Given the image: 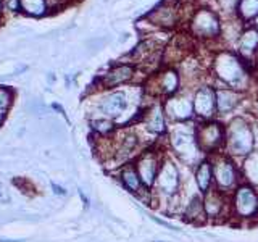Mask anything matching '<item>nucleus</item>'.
<instances>
[{"mask_svg":"<svg viewBox=\"0 0 258 242\" xmlns=\"http://www.w3.org/2000/svg\"><path fill=\"white\" fill-rule=\"evenodd\" d=\"M0 242H24L21 239H0Z\"/></svg>","mask_w":258,"mask_h":242,"instance_id":"nucleus-31","label":"nucleus"},{"mask_svg":"<svg viewBox=\"0 0 258 242\" xmlns=\"http://www.w3.org/2000/svg\"><path fill=\"white\" fill-rule=\"evenodd\" d=\"M20 7L26 13L39 16L45 12V0H20Z\"/></svg>","mask_w":258,"mask_h":242,"instance_id":"nucleus-23","label":"nucleus"},{"mask_svg":"<svg viewBox=\"0 0 258 242\" xmlns=\"http://www.w3.org/2000/svg\"><path fill=\"white\" fill-rule=\"evenodd\" d=\"M91 125H92V129L99 136H107V134H110L113 131V126H115V125H113V121L108 119V118L95 119V121H92Z\"/></svg>","mask_w":258,"mask_h":242,"instance_id":"nucleus-25","label":"nucleus"},{"mask_svg":"<svg viewBox=\"0 0 258 242\" xmlns=\"http://www.w3.org/2000/svg\"><path fill=\"white\" fill-rule=\"evenodd\" d=\"M196 181H197V186L202 192H207L210 189V186H212V181H213V169H212V163L210 161H200L197 169H196Z\"/></svg>","mask_w":258,"mask_h":242,"instance_id":"nucleus-18","label":"nucleus"},{"mask_svg":"<svg viewBox=\"0 0 258 242\" xmlns=\"http://www.w3.org/2000/svg\"><path fill=\"white\" fill-rule=\"evenodd\" d=\"M194 29L200 36H213L218 32V21L210 12H200L194 20Z\"/></svg>","mask_w":258,"mask_h":242,"instance_id":"nucleus-15","label":"nucleus"},{"mask_svg":"<svg viewBox=\"0 0 258 242\" xmlns=\"http://www.w3.org/2000/svg\"><path fill=\"white\" fill-rule=\"evenodd\" d=\"M10 192H8V188L7 184H4L2 181H0V204H10Z\"/></svg>","mask_w":258,"mask_h":242,"instance_id":"nucleus-29","label":"nucleus"},{"mask_svg":"<svg viewBox=\"0 0 258 242\" xmlns=\"http://www.w3.org/2000/svg\"><path fill=\"white\" fill-rule=\"evenodd\" d=\"M177 75L174 71H166L161 75V78L158 79V87H160V92L161 94H173L176 89H177Z\"/></svg>","mask_w":258,"mask_h":242,"instance_id":"nucleus-21","label":"nucleus"},{"mask_svg":"<svg viewBox=\"0 0 258 242\" xmlns=\"http://www.w3.org/2000/svg\"><path fill=\"white\" fill-rule=\"evenodd\" d=\"M181 188V177L179 171L174 165V161L171 160H163L160 161V168L153 183V191L157 194H161L165 197H174Z\"/></svg>","mask_w":258,"mask_h":242,"instance_id":"nucleus-1","label":"nucleus"},{"mask_svg":"<svg viewBox=\"0 0 258 242\" xmlns=\"http://www.w3.org/2000/svg\"><path fill=\"white\" fill-rule=\"evenodd\" d=\"M223 129L220 125L216 123H210L204 125L197 129L196 133V142L200 152H207V153H213L221 147L223 144Z\"/></svg>","mask_w":258,"mask_h":242,"instance_id":"nucleus-4","label":"nucleus"},{"mask_svg":"<svg viewBox=\"0 0 258 242\" xmlns=\"http://www.w3.org/2000/svg\"><path fill=\"white\" fill-rule=\"evenodd\" d=\"M240 13L244 18H252V16L258 15V0H242Z\"/></svg>","mask_w":258,"mask_h":242,"instance_id":"nucleus-27","label":"nucleus"},{"mask_svg":"<svg viewBox=\"0 0 258 242\" xmlns=\"http://www.w3.org/2000/svg\"><path fill=\"white\" fill-rule=\"evenodd\" d=\"M228 147L234 155H248L253 147V136L244 119H234L228 133Z\"/></svg>","mask_w":258,"mask_h":242,"instance_id":"nucleus-2","label":"nucleus"},{"mask_svg":"<svg viewBox=\"0 0 258 242\" xmlns=\"http://www.w3.org/2000/svg\"><path fill=\"white\" fill-rule=\"evenodd\" d=\"M216 108L220 113H228L231 111L239 102V95L234 91H228V89H221L216 92Z\"/></svg>","mask_w":258,"mask_h":242,"instance_id":"nucleus-19","label":"nucleus"},{"mask_svg":"<svg viewBox=\"0 0 258 242\" xmlns=\"http://www.w3.org/2000/svg\"><path fill=\"white\" fill-rule=\"evenodd\" d=\"M0 12H2V0H0Z\"/></svg>","mask_w":258,"mask_h":242,"instance_id":"nucleus-33","label":"nucleus"},{"mask_svg":"<svg viewBox=\"0 0 258 242\" xmlns=\"http://www.w3.org/2000/svg\"><path fill=\"white\" fill-rule=\"evenodd\" d=\"M165 111L169 118L184 121L192 115V102L184 99V97H176V99H169L165 105Z\"/></svg>","mask_w":258,"mask_h":242,"instance_id":"nucleus-12","label":"nucleus"},{"mask_svg":"<svg viewBox=\"0 0 258 242\" xmlns=\"http://www.w3.org/2000/svg\"><path fill=\"white\" fill-rule=\"evenodd\" d=\"M4 119H5V111H4V110H0V126H2Z\"/></svg>","mask_w":258,"mask_h":242,"instance_id":"nucleus-32","label":"nucleus"},{"mask_svg":"<svg viewBox=\"0 0 258 242\" xmlns=\"http://www.w3.org/2000/svg\"><path fill=\"white\" fill-rule=\"evenodd\" d=\"M52 189H53V192L56 194V196H67V191H64V188H61V186H56L55 183H52Z\"/></svg>","mask_w":258,"mask_h":242,"instance_id":"nucleus-30","label":"nucleus"},{"mask_svg":"<svg viewBox=\"0 0 258 242\" xmlns=\"http://www.w3.org/2000/svg\"><path fill=\"white\" fill-rule=\"evenodd\" d=\"M137 145H139L137 134H134L133 131H126L113 145V158L119 161L129 158L133 153H136Z\"/></svg>","mask_w":258,"mask_h":242,"instance_id":"nucleus-11","label":"nucleus"},{"mask_svg":"<svg viewBox=\"0 0 258 242\" xmlns=\"http://www.w3.org/2000/svg\"><path fill=\"white\" fill-rule=\"evenodd\" d=\"M256 26H258V15H256Z\"/></svg>","mask_w":258,"mask_h":242,"instance_id":"nucleus-34","label":"nucleus"},{"mask_svg":"<svg viewBox=\"0 0 258 242\" xmlns=\"http://www.w3.org/2000/svg\"><path fill=\"white\" fill-rule=\"evenodd\" d=\"M216 107V97L215 92L210 87H202L196 92V97H194L192 102V110L197 113L199 116L204 118H210L213 115Z\"/></svg>","mask_w":258,"mask_h":242,"instance_id":"nucleus-8","label":"nucleus"},{"mask_svg":"<svg viewBox=\"0 0 258 242\" xmlns=\"http://www.w3.org/2000/svg\"><path fill=\"white\" fill-rule=\"evenodd\" d=\"M234 210L239 216H253L258 212V196L248 186H240L234 196Z\"/></svg>","mask_w":258,"mask_h":242,"instance_id":"nucleus-6","label":"nucleus"},{"mask_svg":"<svg viewBox=\"0 0 258 242\" xmlns=\"http://www.w3.org/2000/svg\"><path fill=\"white\" fill-rule=\"evenodd\" d=\"M133 75H134L133 67H129V65H119V67L110 70L107 75L103 76L102 83L105 87H115L129 81L133 78Z\"/></svg>","mask_w":258,"mask_h":242,"instance_id":"nucleus-13","label":"nucleus"},{"mask_svg":"<svg viewBox=\"0 0 258 242\" xmlns=\"http://www.w3.org/2000/svg\"><path fill=\"white\" fill-rule=\"evenodd\" d=\"M160 161H161V157L153 150L141 152V155L136 158L134 161L136 171L139 174L145 189L150 191L153 188V183H155V177L160 168Z\"/></svg>","mask_w":258,"mask_h":242,"instance_id":"nucleus-3","label":"nucleus"},{"mask_svg":"<svg viewBox=\"0 0 258 242\" xmlns=\"http://www.w3.org/2000/svg\"><path fill=\"white\" fill-rule=\"evenodd\" d=\"M145 126L150 133L153 134H161L165 133V113L161 107H153L152 110H149V113L145 115Z\"/></svg>","mask_w":258,"mask_h":242,"instance_id":"nucleus-17","label":"nucleus"},{"mask_svg":"<svg viewBox=\"0 0 258 242\" xmlns=\"http://www.w3.org/2000/svg\"><path fill=\"white\" fill-rule=\"evenodd\" d=\"M150 18H152V21H155L157 24L171 26V24L174 23V20H176V15H174V12L171 10V8L163 7V8H158L157 12H153L150 15Z\"/></svg>","mask_w":258,"mask_h":242,"instance_id":"nucleus-22","label":"nucleus"},{"mask_svg":"<svg viewBox=\"0 0 258 242\" xmlns=\"http://www.w3.org/2000/svg\"><path fill=\"white\" fill-rule=\"evenodd\" d=\"M202 202H204L205 216H208V218H216V216L221 215L223 207H224V200L221 197V191H212V189H208L205 192V199L202 200Z\"/></svg>","mask_w":258,"mask_h":242,"instance_id":"nucleus-14","label":"nucleus"},{"mask_svg":"<svg viewBox=\"0 0 258 242\" xmlns=\"http://www.w3.org/2000/svg\"><path fill=\"white\" fill-rule=\"evenodd\" d=\"M258 45V34L255 31H248L242 37V52L250 53Z\"/></svg>","mask_w":258,"mask_h":242,"instance_id":"nucleus-26","label":"nucleus"},{"mask_svg":"<svg viewBox=\"0 0 258 242\" xmlns=\"http://www.w3.org/2000/svg\"><path fill=\"white\" fill-rule=\"evenodd\" d=\"M244 171L252 183H258V153H252L244 163Z\"/></svg>","mask_w":258,"mask_h":242,"instance_id":"nucleus-24","label":"nucleus"},{"mask_svg":"<svg viewBox=\"0 0 258 242\" xmlns=\"http://www.w3.org/2000/svg\"><path fill=\"white\" fill-rule=\"evenodd\" d=\"M12 99H13V94L10 89H5V87H0V110H7L8 107L12 105Z\"/></svg>","mask_w":258,"mask_h":242,"instance_id":"nucleus-28","label":"nucleus"},{"mask_svg":"<svg viewBox=\"0 0 258 242\" xmlns=\"http://www.w3.org/2000/svg\"><path fill=\"white\" fill-rule=\"evenodd\" d=\"M213 169V177L216 179L218 188L223 191H228L229 188H232L236 184V168H234V163L228 158H220L216 163L212 166Z\"/></svg>","mask_w":258,"mask_h":242,"instance_id":"nucleus-7","label":"nucleus"},{"mask_svg":"<svg viewBox=\"0 0 258 242\" xmlns=\"http://www.w3.org/2000/svg\"><path fill=\"white\" fill-rule=\"evenodd\" d=\"M185 220L190 221V223H199L200 220L204 221L205 220V212H204V202H202L200 197H192L190 202L185 207V212H184Z\"/></svg>","mask_w":258,"mask_h":242,"instance_id":"nucleus-20","label":"nucleus"},{"mask_svg":"<svg viewBox=\"0 0 258 242\" xmlns=\"http://www.w3.org/2000/svg\"><path fill=\"white\" fill-rule=\"evenodd\" d=\"M171 147L177 153V157L184 161H192L196 160V155L199 152L197 142H196V134L187 133V131H176L171 134Z\"/></svg>","mask_w":258,"mask_h":242,"instance_id":"nucleus-5","label":"nucleus"},{"mask_svg":"<svg viewBox=\"0 0 258 242\" xmlns=\"http://www.w3.org/2000/svg\"><path fill=\"white\" fill-rule=\"evenodd\" d=\"M118 177L121 184H123V188L126 191H129L131 194H136V196H142L144 192H147L149 189L144 188V184L141 181L139 174L136 171V166L134 163H126L119 168V173H118Z\"/></svg>","mask_w":258,"mask_h":242,"instance_id":"nucleus-10","label":"nucleus"},{"mask_svg":"<svg viewBox=\"0 0 258 242\" xmlns=\"http://www.w3.org/2000/svg\"><path fill=\"white\" fill-rule=\"evenodd\" d=\"M126 107H127V102H126V95L123 92H111L99 103L100 113L108 119L118 118L121 113L126 110Z\"/></svg>","mask_w":258,"mask_h":242,"instance_id":"nucleus-9","label":"nucleus"},{"mask_svg":"<svg viewBox=\"0 0 258 242\" xmlns=\"http://www.w3.org/2000/svg\"><path fill=\"white\" fill-rule=\"evenodd\" d=\"M218 73H220L221 78L229 81V83H236L242 76L237 60H234L232 56H228V55L223 56L221 62H218Z\"/></svg>","mask_w":258,"mask_h":242,"instance_id":"nucleus-16","label":"nucleus"}]
</instances>
